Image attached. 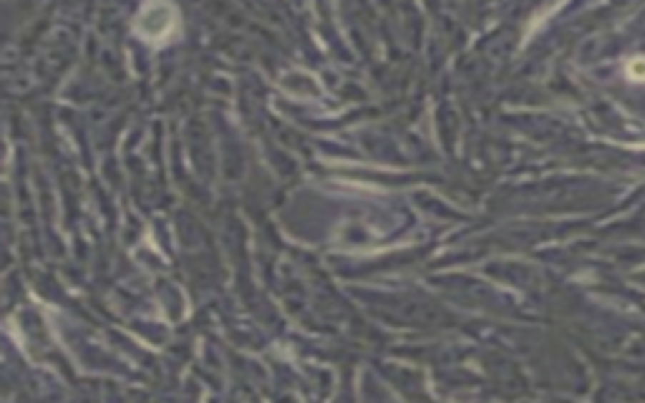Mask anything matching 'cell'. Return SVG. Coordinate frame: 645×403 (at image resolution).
<instances>
[{
	"label": "cell",
	"mask_w": 645,
	"mask_h": 403,
	"mask_svg": "<svg viewBox=\"0 0 645 403\" xmlns=\"http://www.w3.org/2000/svg\"><path fill=\"white\" fill-rule=\"evenodd\" d=\"M174 26H176V13L166 3H151V6H146L136 16V33L151 43L164 41L174 31Z\"/></svg>",
	"instance_id": "obj_1"
},
{
	"label": "cell",
	"mask_w": 645,
	"mask_h": 403,
	"mask_svg": "<svg viewBox=\"0 0 645 403\" xmlns=\"http://www.w3.org/2000/svg\"><path fill=\"white\" fill-rule=\"evenodd\" d=\"M628 74H630V79H635V81H645V59L633 61V64L628 66Z\"/></svg>",
	"instance_id": "obj_2"
}]
</instances>
